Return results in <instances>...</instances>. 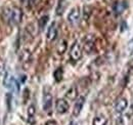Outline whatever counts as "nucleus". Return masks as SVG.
Returning <instances> with one entry per match:
<instances>
[{"instance_id": "f257e3e1", "label": "nucleus", "mask_w": 133, "mask_h": 125, "mask_svg": "<svg viewBox=\"0 0 133 125\" xmlns=\"http://www.w3.org/2000/svg\"><path fill=\"white\" fill-rule=\"evenodd\" d=\"M2 20L9 26H17L23 18V11L16 5H6L1 11Z\"/></svg>"}, {"instance_id": "f03ea898", "label": "nucleus", "mask_w": 133, "mask_h": 125, "mask_svg": "<svg viewBox=\"0 0 133 125\" xmlns=\"http://www.w3.org/2000/svg\"><path fill=\"white\" fill-rule=\"evenodd\" d=\"M82 55H83V49H82V46H81V44H80L78 41H76V42L73 44L72 48H71V51H70V58L72 59V61L77 62V61L81 60Z\"/></svg>"}, {"instance_id": "7ed1b4c3", "label": "nucleus", "mask_w": 133, "mask_h": 125, "mask_svg": "<svg viewBox=\"0 0 133 125\" xmlns=\"http://www.w3.org/2000/svg\"><path fill=\"white\" fill-rule=\"evenodd\" d=\"M70 105L65 98H58L55 103V110L58 114H66L69 111Z\"/></svg>"}, {"instance_id": "20e7f679", "label": "nucleus", "mask_w": 133, "mask_h": 125, "mask_svg": "<svg viewBox=\"0 0 133 125\" xmlns=\"http://www.w3.org/2000/svg\"><path fill=\"white\" fill-rule=\"evenodd\" d=\"M94 43H95L94 37L92 35H87L83 40V49L87 53H90L94 48Z\"/></svg>"}, {"instance_id": "39448f33", "label": "nucleus", "mask_w": 133, "mask_h": 125, "mask_svg": "<svg viewBox=\"0 0 133 125\" xmlns=\"http://www.w3.org/2000/svg\"><path fill=\"white\" fill-rule=\"evenodd\" d=\"M80 15H81L80 8H79L78 6L73 7V8L71 9V11L69 12V15H68V17H66V18H68V22L71 23V24H75V23L79 22V20H80Z\"/></svg>"}, {"instance_id": "423d86ee", "label": "nucleus", "mask_w": 133, "mask_h": 125, "mask_svg": "<svg viewBox=\"0 0 133 125\" xmlns=\"http://www.w3.org/2000/svg\"><path fill=\"white\" fill-rule=\"evenodd\" d=\"M85 104V97L84 96H79L77 99H76V103H75V106L73 108V116L77 117L80 115L81 111L83 109V106Z\"/></svg>"}, {"instance_id": "0eeeda50", "label": "nucleus", "mask_w": 133, "mask_h": 125, "mask_svg": "<svg viewBox=\"0 0 133 125\" xmlns=\"http://www.w3.org/2000/svg\"><path fill=\"white\" fill-rule=\"evenodd\" d=\"M3 84H4L5 87H7L9 89H14L15 87L17 86V80L15 79L14 76H11L9 74H5V76L3 78Z\"/></svg>"}, {"instance_id": "6e6552de", "label": "nucleus", "mask_w": 133, "mask_h": 125, "mask_svg": "<svg viewBox=\"0 0 133 125\" xmlns=\"http://www.w3.org/2000/svg\"><path fill=\"white\" fill-rule=\"evenodd\" d=\"M52 107V95L50 92H44L43 94V110L45 112H49Z\"/></svg>"}, {"instance_id": "1a4fd4ad", "label": "nucleus", "mask_w": 133, "mask_h": 125, "mask_svg": "<svg viewBox=\"0 0 133 125\" xmlns=\"http://www.w3.org/2000/svg\"><path fill=\"white\" fill-rule=\"evenodd\" d=\"M127 106H128L127 99L124 98V97H120V98L117 99L116 105H115V110H116L117 113H123L126 110Z\"/></svg>"}, {"instance_id": "9d476101", "label": "nucleus", "mask_w": 133, "mask_h": 125, "mask_svg": "<svg viewBox=\"0 0 133 125\" xmlns=\"http://www.w3.org/2000/svg\"><path fill=\"white\" fill-rule=\"evenodd\" d=\"M57 36V28H56V24L55 23H52L49 26L48 30H47V34H46V39L51 42L53 41Z\"/></svg>"}, {"instance_id": "9b49d317", "label": "nucleus", "mask_w": 133, "mask_h": 125, "mask_svg": "<svg viewBox=\"0 0 133 125\" xmlns=\"http://www.w3.org/2000/svg\"><path fill=\"white\" fill-rule=\"evenodd\" d=\"M66 97L69 101H76L78 98V89L75 85L71 86L66 92Z\"/></svg>"}, {"instance_id": "f8f14e48", "label": "nucleus", "mask_w": 133, "mask_h": 125, "mask_svg": "<svg viewBox=\"0 0 133 125\" xmlns=\"http://www.w3.org/2000/svg\"><path fill=\"white\" fill-rule=\"evenodd\" d=\"M127 3L125 1H119V2H116L113 6V9H114V12L116 15H121L123 14V11L127 8Z\"/></svg>"}, {"instance_id": "ddd939ff", "label": "nucleus", "mask_w": 133, "mask_h": 125, "mask_svg": "<svg viewBox=\"0 0 133 125\" xmlns=\"http://www.w3.org/2000/svg\"><path fill=\"white\" fill-rule=\"evenodd\" d=\"M92 125H109L108 118L104 115H97L93 118Z\"/></svg>"}, {"instance_id": "4468645a", "label": "nucleus", "mask_w": 133, "mask_h": 125, "mask_svg": "<svg viewBox=\"0 0 133 125\" xmlns=\"http://www.w3.org/2000/svg\"><path fill=\"white\" fill-rule=\"evenodd\" d=\"M66 48H68V43L65 39H62L59 41V43L57 44V47H56V51L58 54H64L66 52Z\"/></svg>"}, {"instance_id": "2eb2a0df", "label": "nucleus", "mask_w": 133, "mask_h": 125, "mask_svg": "<svg viewBox=\"0 0 133 125\" xmlns=\"http://www.w3.org/2000/svg\"><path fill=\"white\" fill-rule=\"evenodd\" d=\"M53 77H54V80L56 82H61L63 80V77H64V70L63 68H57L54 73H53Z\"/></svg>"}, {"instance_id": "dca6fc26", "label": "nucleus", "mask_w": 133, "mask_h": 125, "mask_svg": "<svg viewBox=\"0 0 133 125\" xmlns=\"http://www.w3.org/2000/svg\"><path fill=\"white\" fill-rule=\"evenodd\" d=\"M48 16H43L42 17H40V20L38 21V24H39V27H40V29H43L44 27H45V25H46V23L48 22Z\"/></svg>"}, {"instance_id": "f3484780", "label": "nucleus", "mask_w": 133, "mask_h": 125, "mask_svg": "<svg viewBox=\"0 0 133 125\" xmlns=\"http://www.w3.org/2000/svg\"><path fill=\"white\" fill-rule=\"evenodd\" d=\"M126 53L128 55H132L133 54V39H131L128 43H127V46H126Z\"/></svg>"}, {"instance_id": "a211bd4d", "label": "nucleus", "mask_w": 133, "mask_h": 125, "mask_svg": "<svg viewBox=\"0 0 133 125\" xmlns=\"http://www.w3.org/2000/svg\"><path fill=\"white\" fill-rule=\"evenodd\" d=\"M91 15V7L90 6H84V20H88Z\"/></svg>"}, {"instance_id": "6ab92c4d", "label": "nucleus", "mask_w": 133, "mask_h": 125, "mask_svg": "<svg viewBox=\"0 0 133 125\" xmlns=\"http://www.w3.org/2000/svg\"><path fill=\"white\" fill-rule=\"evenodd\" d=\"M35 113H36V110H35V107H34L33 105H31L29 108H28V116H29V118H33L34 115H35Z\"/></svg>"}, {"instance_id": "aec40b11", "label": "nucleus", "mask_w": 133, "mask_h": 125, "mask_svg": "<svg viewBox=\"0 0 133 125\" xmlns=\"http://www.w3.org/2000/svg\"><path fill=\"white\" fill-rule=\"evenodd\" d=\"M3 70H4V62L0 59V74L3 72Z\"/></svg>"}, {"instance_id": "412c9836", "label": "nucleus", "mask_w": 133, "mask_h": 125, "mask_svg": "<svg viewBox=\"0 0 133 125\" xmlns=\"http://www.w3.org/2000/svg\"><path fill=\"white\" fill-rule=\"evenodd\" d=\"M44 125H56V122L53 121V120H49V121H47Z\"/></svg>"}, {"instance_id": "4be33fe9", "label": "nucleus", "mask_w": 133, "mask_h": 125, "mask_svg": "<svg viewBox=\"0 0 133 125\" xmlns=\"http://www.w3.org/2000/svg\"><path fill=\"white\" fill-rule=\"evenodd\" d=\"M69 125H78V123H77V122H75V121H71V122L69 123Z\"/></svg>"}, {"instance_id": "5701e85b", "label": "nucleus", "mask_w": 133, "mask_h": 125, "mask_svg": "<svg viewBox=\"0 0 133 125\" xmlns=\"http://www.w3.org/2000/svg\"><path fill=\"white\" fill-rule=\"evenodd\" d=\"M130 110H131V113H133V99L131 102V107H130Z\"/></svg>"}]
</instances>
